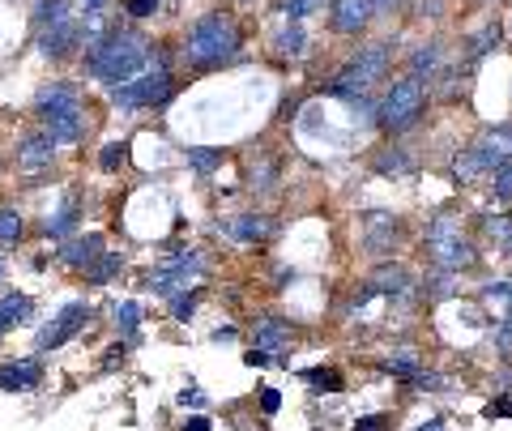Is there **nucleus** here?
I'll return each mask as SVG.
<instances>
[{"mask_svg":"<svg viewBox=\"0 0 512 431\" xmlns=\"http://www.w3.org/2000/svg\"><path fill=\"white\" fill-rule=\"evenodd\" d=\"M154 60V47L141 30H111L103 43H94L86 52V73L99 77V82L116 86V82H128L137 77Z\"/></svg>","mask_w":512,"mask_h":431,"instance_id":"obj_1","label":"nucleus"},{"mask_svg":"<svg viewBox=\"0 0 512 431\" xmlns=\"http://www.w3.org/2000/svg\"><path fill=\"white\" fill-rule=\"evenodd\" d=\"M239 26L235 18H227V13H205V18H197L188 26V39H184V60L192 69L210 73V69H222L231 65V60L239 56Z\"/></svg>","mask_w":512,"mask_h":431,"instance_id":"obj_2","label":"nucleus"},{"mask_svg":"<svg viewBox=\"0 0 512 431\" xmlns=\"http://www.w3.org/2000/svg\"><path fill=\"white\" fill-rule=\"evenodd\" d=\"M175 94V77H171V65L163 56L150 60L146 69H141L137 77H128V82H116L107 86V99L124 107V111H141V107H163L167 99Z\"/></svg>","mask_w":512,"mask_h":431,"instance_id":"obj_3","label":"nucleus"},{"mask_svg":"<svg viewBox=\"0 0 512 431\" xmlns=\"http://www.w3.org/2000/svg\"><path fill=\"white\" fill-rule=\"evenodd\" d=\"M427 257L444 274H461V269H470L478 261V252L453 214H436L427 222Z\"/></svg>","mask_w":512,"mask_h":431,"instance_id":"obj_4","label":"nucleus"},{"mask_svg":"<svg viewBox=\"0 0 512 431\" xmlns=\"http://www.w3.org/2000/svg\"><path fill=\"white\" fill-rule=\"evenodd\" d=\"M427 111V90L419 77H397V82L389 86V94H384V103H380V129L384 133H406L419 124V116Z\"/></svg>","mask_w":512,"mask_h":431,"instance_id":"obj_5","label":"nucleus"},{"mask_svg":"<svg viewBox=\"0 0 512 431\" xmlns=\"http://www.w3.org/2000/svg\"><path fill=\"white\" fill-rule=\"evenodd\" d=\"M384 73H389V43H367L342 69V77L329 82V94H338V99H359V94L372 90Z\"/></svg>","mask_w":512,"mask_h":431,"instance_id":"obj_6","label":"nucleus"},{"mask_svg":"<svg viewBox=\"0 0 512 431\" xmlns=\"http://www.w3.org/2000/svg\"><path fill=\"white\" fill-rule=\"evenodd\" d=\"M205 274V257L197 248H180L175 257H167V261H158L154 269H150V278H146V291H154V295H167V299H175V295H188L192 291V282H197Z\"/></svg>","mask_w":512,"mask_h":431,"instance_id":"obj_7","label":"nucleus"},{"mask_svg":"<svg viewBox=\"0 0 512 431\" xmlns=\"http://www.w3.org/2000/svg\"><path fill=\"white\" fill-rule=\"evenodd\" d=\"M86 321H90V303H86V299L64 303V308L52 316V325H43V329H39L35 350H39V355H47V350H60L64 342L77 338V333L86 329Z\"/></svg>","mask_w":512,"mask_h":431,"instance_id":"obj_8","label":"nucleus"},{"mask_svg":"<svg viewBox=\"0 0 512 431\" xmlns=\"http://www.w3.org/2000/svg\"><path fill=\"white\" fill-rule=\"evenodd\" d=\"M39 124H43V133L52 137L56 146H73V141H82V137H86V111H82V103L43 111Z\"/></svg>","mask_w":512,"mask_h":431,"instance_id":"obj_9","label":"nucleus"},{"mask_svg":"<svg viewBox=\"0 0 512 431\" xmlns=\"http://www.w3.org/2000/svg\"><path fill=\"white\" fill-rule=\"evenodd\" d=\"M13 163H18L22 175H43V171H52V163H56V141L47 137L43 129L26 133V137L18 141V154H13Z\"/></svg>","mask_w":512,"mask_h":431,"instance_id":"obj_10","label":"nucleus"},{"mask_svg":"<svg viewBox=\"0 0 512 431\" xmlns=\"http://www.w3.org/2000/svg\"><path fill=\"white\" fill-rule=\"evenodd\" d=\"M372 18H376L372 0H333L329 30H333V35H363Z\"/></svg>","mask_w":512,"mask_h":431,"instance_id":"obj_11","label":"nucleus"},{"mask_svg":"<svg viewBox=\"0 0 512 431\" xmlns=\"http://www.w3.org/2000/svg\"><path fill=\"white\" fill-rule=\"evenodd\" d=\"M73 47H82V39H77V13H73V18H64V22H56V26L39 30V52L47 60L73 56Z\"/></svg>","mask_w":512,"mask_h":431,"instance_id":"obj_12","label":"nucleus"},{"mask_svg":"<svg viewBox=\"0 0 512 431\" xmlns=\"http://www.w3.org/2000/svg\"><path fill=\"white\" fill-rule=\"evenodd\" d=\"M43 380V363L39 359H13V363H0V393H26V389H39Z\"/></svg>","mask_w":512,"mask_h":431,"instance_id":"obj_13","label":"nucleus"},{"mask_svg":"<svg viewBox=\"0 0 512 431\" xmlns=\"http://www.w3.org/2000/svg\"><path fill=\"white\" fill-rule=\"evenodd\" d=\"M218 231H227L231 239H239V244H265V239L274 235V218L269 214H235L231 222H222Z\"/></svg>","mask_w":512,"mask_h":431,"instance_id":"obj_14","label":"nucleus"},{"mask_svg":"<svg viewBox=\"0 0 512 431\" xmlns=\"http://www.w3.org/2000/svg\"><path fill=\"white\" fill-rule=\"evenodd\" d=\"M60 265H69V269H90L94 261L103 257V239L99 235H73V239H64L60 244Z\"/></svg>","mask_w":512,"mask_h":431,"instance_id":"obj_15","label":"nucleus"},{"mask_svg":"<svg viewBox=\"0 0 512 431\" xmlns=\"http://www.w3.org/2000/svg\"><path fill=\"white\" fill-rule=\"evenodd\" d=\"M474 150L487 158L491 171L500 163H512V124H495V129H487L483 137L474 141Z\"/></svg>","mask_w":512,"mask_h":431,"instance_id":"obj_16","label":"nucleus"},{"mask_svg":"<svg viewBox=\"0 0 512 431\" xmlns=\"http://www.w3.org/2000/svg\"><path fill=\"white\" fill-rule=\"evenodd\" d=\"M397 235H402V222H397L393 214H367V248L376 252H393Z\"/></svg>","mask_w":512,"mask_h":431,"instance_id":"obj_17","label":"nucleus"},{"mask_svg":"<svg viewBox=\"0 0 512 431\" xmlns=\"http://www.w3.org/2000/svg\"><path fill=\"white\" fill-rule=\"evenodd\" d=\"M286 342H291V325H286L282 316H265L252 333V350H265V355H278Z\"/></svg>","mask_w":512,"mask_h":431,"instance_id":"obj_18","label":"nucleus"},{"mask_svg":"<svg viewBox=\"0 0 512 431\" xmlns=\"http://www.w3.org/2000/svg\"><path fill=\"white\" fill-rule=\"evenodd\" d=\"M440 65H444V43H419L410 52V77H419V82H436Z\"/></svg>","mask_w":512,"mask_h":431,"instance_id":"obj_19","label":"nucleus"},{"mask_svg":"<svg viewBox=\"0 0 512 431\" xmlns=\"http://www.w3.org/2000/svg\"><path fill=\"white\" fill-rule=\"evenodd\" d=\"M69 103H82V94H77L73 82H47L39 94H35V111H56V107H69Z\"/></svg>","mask_w":512,"mask_h":431,"instance_id":"obj_20","label":"nucleus"},{"mask_svg":"<svg viewBox=\"0 0 512 431\" xmlns=\"http://www.w3.org/2000/svg\"><path fill=\"white\" fill-rule=\"evenodd\" d=\"M453 175H457V184L466 188V184L487 180V175H491V167H487V158H483V154H478V150L470 146V150H461V154L453 158Z\"/></svg>","mask_w":512,"mask_h":431,"instance_id":"obj_21","label":"nucleus"},{"mask_svg":"<svg viewBox=\"0 0 512 431\" xmlns=\"http://www.w3.org/2000/svg\"><path fill=\"white\" fill-rule=\"evenodd\" d=\"M372 291H376V295H397V299H402V295H410V274H406L402 265H380L376 274H372Z\"/></svg>","mask_w":512,"mask_h":431,"instance_id":"obj_22","label":"nucleus"},{"mask_svg":"<svg viewBox=\"0 0 512 431\" xmlns=\"http://www.w3.org/2000/svg\"><path fill=\"white\" fill-rule=\"evenodd\" d=\"M26 316H30V295H18V291H13V295L0 299V338H5L9 329H18Z\"/></svg>","mask_w":512,"mask_h":431,"instance_id":"obj_23","label":"nucleus"},{"mask_svg":"<svg viewBox=\"0 0 512 431\" xmlns=\"http://www.w3.org/2000/svg\"><path fill=\"white\" fill-rule=\"evenodd\" d=\"M77 218H82V201H77V197H69V201H64V210H60V214H52V218L43 222V235L64 239V235H69V231L77 227Z\"/></svg>","mask_w":512,"mask_h":431,"instance_id":"obj_24","label":"nucleus"},{"mask_svg":"<svg viewBox=\"0 0 512 431\" xmlns=\"http://www.w3.org/2000/svg\"><path fill=\"white\" fill-rule=\"evenodd\" d=\"M500 39H504L500 22H487V26L478 30V35L466 43V60H470V65H474V60H483L487 52H495V47H500Z\"/></svg>","mask_w":512,"mask_h":431,"instance_id":"obj_25","label":"nucleus"},{"mask_svg":"<svg viewBox=\"0 0 512 431\" xmlns=\"http://www.w3.org/2000/svg\"><path fill=\"white\" fill-rule=\"evenodd\" d=\"M64 18H73V5L69 0H39L35 13H30V22H35V30H47V26H56Z\"/></svg>","mask_w":512,"mask_h":431,"instance_id":"obj_26","label":"nucleus"},{"mask_svg":"<svg viewBox=\"0 0 512 431\" xmlns=\"http://www.w3.org/2000/svg\"><path fill=\"white\" fill-rule=\"evenodd\" d=\"M380 367H384V372H389V376H397V380H406V385H410V380H414V376H419V372H423V367H419V355H414V350H393V355H389V359H384Z\"/></svg>","mask_w":512,"mask_h":431,"instance_id":"obj_27","label":"nucleus"},{"mask_svg":"<svg viewBox=\"0 0 512 431\" xmlns=\"http://www.w3.org/2000/svg\"><path fill=\"white\" fill-rule=\"evenodd\" d=\"M376 171L380 175H393V180H402V175H414V158L406 154V150H384L380 158H376Z\"/></svg>","mask_w":512,"mask_h":431,"instance_id":"obj_28","label":"nucleus"},{"mask_svg":"<svg viewBox=\"0 0 512 431\" xmlns=\"http://www.w3.org/2000/svg\"><path fill=\"white\" fill-rule=\"evenodd\" d=\"M184 158H188V167L197 171V175H210L214 167L227 163V150H214V146H192Z\"/></svg>","mask_w":512,"mask_h":431,"instance_id":"obj_29","label":"nucleus"},{"mask_svg":"<svg viewBox=\"0 0 512 431\" xmlns=\"http://www.w3.org/2000/svg\"><path fill=\"white\" fill-rule=\"evenodd\" d=\"M124 269V257L120 252H103L99 261H94L90 269H86V282H94V286H103V282H111Z\"/></svg>","mask_w":512,"mask_h":431,"instance_id":"obj_30","label":"nucleus"},{"mask_svg":"<svg viewBox=\"0 0 512 431\" xmlns=\"http://www.w3.org/2000/svg\"><path fill=\"white\" fill-rule=\"evenodd\" d=\"M303 380H308V385H316V393H342V372L338 367H308V372H303Z\"/></svg>","mask_w":512,"mask_h":431,"instance_id":"obj_31","label":"nucleus"},{"mask_svg":"<svg viewBox=\"0 0 512 431\" xmlns=\"http://www.w3.org/2000/svg\"><path fill=\"white\" fill-rule=\"evenodd\" d=\"M111 316H116V329L124 333V338H133L137 325H141V303L124 299V303H116V308H111Z\"/></svg>","mask_w":512,"mask_h":431,"instance_id":"obj_32","label":"nucleus"},{"mask_svg":"<svg viewBox=\"0 0 512 431\" xmlns=\"http://www.w3.org/2000/svg\"><path fill=\"white\" fill-rule=\"evenodd\" d=\"M22 231H26L22 214L13 210V205H0V244H18Z\"/></svg>","mask_w":512,"mask_h":431,"instance_id":"obj_33","label":"nucleus"},{"mask_svg":"<svg viewBox=\"0 0 512 431\" xmlns=\"http://www.w3.org/2000/svg\"><path fill=\"white\" fill-rule=\"evenodd\" d=\"M303 47H308V35H303V26H299V22H291V26H286L282 35H278V52H282V56H291V60H299V56H303Z\"/></svg>","mask_w":512,"mask_h":431,"instance_id":"obj_34","label":"nucleus"},{"mask_svg":"<svg viewBox=\"0 0 512 431\" xmlns=\"http://www.w3.org/2000/svg\"><path fill=\"white\" fill-rule=\"evenodd\" d=\"M128 163V141H107L103 154H99V167L103 171H120Z\"/></svg>","mask_w":512,"mask_h":431,"instance_id":"obj_35","label":"nucleus"},{"mask_svg":"<svg viewBox=\"0 0 512 431\" xmlns=\"http://www.w3.org/2000/svg\"><path fill=\"white\" fill-rule=\"evenodd\" d=\"M491 193L495 201H512V163H500L491 171Z\"/></svg>","mask_w":512,"mask_h":431,"instance_id":"obj_36","label":"nucleus"},{"mask_svg":"<svg viewBox=\"0 0 512 431\" xmlns=\"http://www.w3.org/2000/svg\"><path fill=\"white\" fill-rule=\"evenodd\" d=\"M487 231H491V239L500 244L508 257H512V214H500V218H491L487 222Z\"/></svg>","mask_w":512,"mask_h":431,"instance_id":"obj_37","label":"nucleus"},{"mask_svg":"<svg viewBox=\"0 0 512 431\" xmlns=\"http://www.w3.org/2000/svg\"><path fill=\"white\" fill-rule=\"evenodd\" d=\"M320 5V0H282V13H286V18H291V22H303V18H308V13Z\"/></svg>","mask_w":512,"mask_h":431,"instance_id":"obj_38","label":"nucleus"},{"mask_svg":"<svg viewBox=\"0 0 512 431\" xmlns=\"http://www.w3.org/2000/svg\"><path fill=\"white\" fill-rule=\"evenodd\" d=\"M448 282H453V274H444V269H440V278L423 282V295H427V299H444V295H453V286H448Z\"/></svg>","mask_w":512,"mask_h":431,"instance_id":"obj_39","label":"nucleus"},{"mask_svg":"<svg viewBox=\"0 0 512 431\" xmlns=\"http://www.w3.org/2000/svg\"><path fill=\"white\" fill-rule=\"evenodd\" d=\"M124 13H128V18H154V13H158V0H124Z\"/></svg>","mask_w":512,"mask_h":431,"instance_id":"obj_40","label":"nucleus"},{"mask_svg":"<svg viewBox=\"0 0 512 431\" xmlns=\"http://www.w3.org/2000/svg\"><path fill=\"white\" fill-rule=\"evenodd\" d=\"M440 385H444V376H436V372H419L410 380V389H419V393H440Z\"/></svg>","mask_w":512,"mask_h":431,"instance_id":"obj_41","label":"nucleus"},{"mask_svg":"<svg viewBox=\"0 0 512 431\" xmlns=\"http://www.w3.org/2000/svg\"><path fill=\"white\" fill-rule=\"evenodd\" d=\"M192 308H197V299H192V295H175L171 299V316H175V321H188Z\"/></svg>","mask_w":512,"mask_h":431,"instance_id":"obj_42","label":"nucleus"},{"mask_svg":"<svg viewBox=\"0 0 512 431\" xmlns=\"http://www.w3.org/2000/svg\"><path fill=\"white\" fill-rule=\"evenodd\" d=\"M274 163H261V167H256L252 171V188H274Z\"/></svg>","mask_w":512,"mask_h":431,"instance_id":"obj_43","label":"nucleus"},{"mask_svg":"<svg viewBox=\"0 0 512 431\" xmlns=\"http://www.w3.org/2000/svg\"><path fill=\"white\" fill-rule=\"evenodd\" d=\"M261 406H265V414H274V410L282 406V397H278V389H265V393H261Z\"/></svg>","mask_w":512,"mask_h":431,"instance_id":"obj_44","label":"nucleus"},{"mask_svg":"<svg viewBox=\"0 0 512 431\" xmlns=\"http://www.w3.org/2000/svg\"><path fill=\"white\" fill-rule=\"evenodd\" d=\"M384 427V414H367V419H359L355 431H380Z\"/></svg>","mask_w":512,"mask_h":431,"instance_id":"obj_45","label":"nucleus"},{"mask_svg":"<svg viewBox=\"0 0 512 431\" xmlns=\"http://www.w3.org/2000/svg\"><path fill=\"white\" fill-rule=\"evenodd\" d=\"M180 431H210V419H205V414H192V419Z\"/></svg>","mask_w":512,"mask_h":431,"instance_id":"obj_46","label":"nucleus"},{"mask_svg":"<svg viewBox=\"0 0 512 431\" xmlns=\"http://www.w3.org/2000/svg\"><path fill=\"white\" fill-rule=\"evenodd\" d=\"M487 414H491V419H500V414H512V397H508V402H491Z\"/></svg>","mask_w":512,"mask_h":431,"instance_id":"obj_47","label":"nucleus"},{"mask_svg":"<svg viewBox=\"0 0 512 431\" xmlns=\"http://www.w3.org/2000/svg\"><path fill=\"white\" fill-rule=\"evenodd\" d=\"M397 5H402V0H372L376 13H389V9H397Z\"/></svg>","mask_w":512,"mask_h":431,"instance_id":"obj_48","label":"nucleus"},{"mask_svg":"<svg viewBox=\"0 0 512 431\" xmlns=\"http://www.w3.org/2000/svg\"><path fill=\"white\" fill-rule=\"evenodd\" d=\"M107 0H82V13H103Z\"/></svg>","mask_w":512,"mask_h":431,"instance_id":"obj_49","label":"nucleus"},{"mask_svg":"<svg viewBox=\"0 0 512 431\" xmlns=\"http://www.w3.org/2000/svg\"><path fill=\"white\" fill-rule=\"evenodd\" d=\"M248 363H252V367H265V363H269V355H265V350H252Z\"/></svg>","mask_w":512,"mask_h":431,"instance_id":"obj_50","label":"nucleus"},{"mask_svg":"<svg viewBox=\"0 0 512 431\" xmlns=\"http://www.w3.org/2000/svg\"><path fill=\"white\" fill-rule=\"evenodd\" d=\"M419 431H440V419H431L427 427H419Z\"/></svg>","mask_w":512,"mask_h":431,"instance_id":"obj_51","label":"nucleus"},{"mask_svg":"<svg viewBox=\"0 0 512 431\" xmlns=\"http://www.w3.org/2000/svg\"><path fill=\"white\" fill-rule=\"evenodd\" d=\"M0 278H5V261H0Z\"/></svg>","mask_w":512,"mask_h":431,"instance_id":"obj_52","label":"nucleus"}]
</instances>
